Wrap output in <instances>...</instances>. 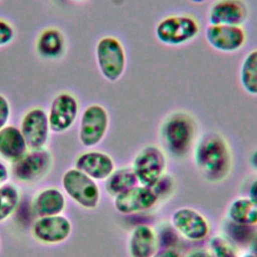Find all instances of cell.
I'll use <instances>...</instances> for the list:
<instances>
[{
	"mask_svg": "<svg viewBox=\"0 0 257 257\" xmlns=\"http://www.w3.org/2000/svg\"><path fill=\"white\" fill-rule=\"evenodd\" d=\"M193 158L198 172L210 183L222 182L232 170L230 145L218 132H207L198 138L193 148Z\"/></svg>",
	"mask_w": 257,
	"mask_h": 257,
	"instance_id": "1",
	"label": "cell"
},
{
	"mask_svg": "<svg viewBox=\"0 0 257 257\" xmlns=\"http://www.w3.org/2000/svg\"><path fill=\"white\" fill-rule=\"evenodd\" d=\"M198 122L188 111L175 110L170 112L161 122L159 140L162 149L172 157H186L198 140Z\"/></svg>",
	"mask_w": 257,
	"mask_h": 257,
	"instance_id": "2",
	"label": "cell"
},
{
	"mask_svg": "<svg viewBox=\"0 0 257 257\" xmlns=\"http://www.w3.org/2000/svg\"><path fill=\"white\" fill-rule=\"evenodd\" d=\"M201 31L199 21L190 14H171L162 18L155 27L159 42L167 46H181L192 42Z\"/></svg>",
	"mask_w": 257,
	"mask_h": 257,
	"instance_id": "3",
	"label": "cell"
},
{
	"mask_svg": "<svg viewBox=\"0 0 257 257\" xmlns=\"http://www.w3.org/2000/svg\"><path fill=\"white\" fill-rule=\"evenodd\" d=\"M95 60L101 76L115 82L124 74L126 68V52L121 41L111 35L99 38L95 45Z\"/></svg>",
	"mask_w": 257,
	"mask_h": 257,
	"instance_id": "4",
	"label": "cell"
},
{
	"mask_svg": "<svg viewBox=\"0 0 257 257\" xmlns=\"http://www.w3.org/2000/svg\"><path fill=\"white\" fill-rule=\"evenodd\" d=\"M65 194L86 210L95 209L100 201V189L93 179L75 168L68 169L61 178Z\"/></svg>",
	"mask_w": 257,
	"mask_h": 257,
	"instance_id": "5",
	"label": "cell"
},
{
	"mask_svg": "<svg viewBox=\"0 0 257 257\" xmlns=\"http://www.w3.org/2000/svg\"><path fill=\"white\" fill-rule=\"evenodd\" d=\"M131 167L139 184L152 187L164 174H166V153L159 146L152 144L147 145L136 154Z\"/></svg>",
	"mask_w": 257,
	"mask_h": 257,
	"instance_id": "6",
	"label": "cell"
},
{
	"mask_svg": "<svg viewBox=\"0 0 257 257\" xmlns=\"http://www.w3.org/2000/svg\"><path fill=\"white\" fill-rule=\"evenodd\" d=\"M108 127L109 114L107 109L99 103H91L81 112L78 140L85 148L96 147L105 138Z\"/></svg>",
	"mask_w": 257,
	"mask_h": 257,
	"instance_id": "7",
	"label": "cell"
},
{
	"mask_svg": "<svg viewBox=\"0 0 257 257\" xmlns=\"http://www.w3.org/2000/svg\"><path fill=\"white\" fill-rule=\"evenodd\" d=\"M79 114V101L68 91L57 93L47 112L50 131L54 134L67 132L75 123Z\"/></svg>",
	"mask_w": 257,
	"mask_h": 257,
	"instance_id": "8",
	"label": "cell"
},
{
	"mask_svg": "<svg viewBox=\"0 0 257 257\" xmlns=\"http://www.w3.org/2000/svg\"><path fill=\"white\" fill-rule=\"evenodd\" d=\"M171 226L183 238L193 242L206 239L210 233V224L207 218L199 211L189 207L178 208L172 213Z\"/></svg>",
	"mask_w": 257,
	"mask_h": 257,
	"instance_id": "9",
	"label": "cell"
},
{
	"mask_svg": "<svg viewBox=\"0 0 257 257\" xmlns=\"http://www.w3.org/2000/svg\"><path fill=\"white\" fill-rule=\"evenodd\" d=\"M20 131L29 150L46 148L50 136V126L47 111L35 106L28 109L20 121Z\"/></svg>",
	"mask_w": 257,
	"mask_h": 257,
	"instance_id": "10",
	"label": "cell"
},
{
	"mask_svg": "<svg viewBox=\"0 0 257 257\" xmlns=\"http://www.w3.org/2000/svg\"><path fill=\"white\" fill-rule=\"evenodd\" d=\"M205 38L213 49L223 53H234L244 47L247 34L243 26L209 24L205 30Z\"/></svg>",
	"mask_w": 257,
	"mask_h": 257,
	"instance_id": "11",
	"label": "cell"
},
{
	"mask_svg": "<svg viewBox=\"0 0 257 257\" xmlns=\"http://www.w3.org/2000/svg\"><path fill=\"white\" fill-rule=\"evenodd\" d=\"M52 163V155L46 148L29 150L19 161L14 163V176L25 183L40 180L49 173Z\"/></svg>",
	"mask_w": 257,
	"mask_h": 257,
	"instance_id": "12",
	"label": "cell"
},
{
	"mask_svg": "<svg viewBox=\"0 0 257 257\" xmlns=\"http://www.w3.org/2000/svg\"><path fill=\"white\" fill-rule=\"evenodd\" d=\"M35 240L43 244H59L68 239L72 232L71 221L64 215L38 217L31 228Z\"/></svg>",
	"mask_w": 257,
	"mask_h": 257,
	"instance_id": "13",
	"label": "cell"
},
{
	"mask_svg": "<svg viewBox=\"0 0 257 257\" xmlns=\"http://www.w3.org/2000/svg\"><path fill=\"white\" fill-rule=\"evenodd\" d=\"M159 198L151 187L137 185L113 197L114 209L122 215L146 212L158 203Z\"/></svg>",
	"mask_w": 257,
	"mask_h": 257,
	"instance_id": "14",
	"label": "cell"
},
{
	"mask_svg": "<svg viewBox=\"0 0 257 257\" xmlns=\"http://www.w3.org/2000/svg\"><path fill=\"white\" fill-rule=\"evenodd\" d=\"M209 24L242 26L249 18V7L245 0H215L209 7Z\"/></svg>",
	"mask_w": 257,
	"mask_h": 257,
	"instance_id": "15",
	"label": "cell"
},
{
	"mask_svg": "<svg viewBox=\"0 0 257 257\" xmlns=\"http://www.w3.org/2000/svg\"><path fill=\"white\" fill-rule=\"evenodd\" d=\"M74 168L94 181H105L114 171L115 165L113 159L107 153L89 150L76 157Z\"/></svg>",
	"mask_w": 257,
	"mask_h": 257,
	"instance_id": "16",
	"label": "cell"
},
{
	"mask_svg": "<svg viewBox=\"0 0 257 257\" xmlns=\"http://www.w3.org/2000/svg\"><path fill=\"white\" fill-rule=\"evenodd\" d=\"M159 250L156 231L149 225L136 226L127 240L130 257H152Z\"/></svg>",
	"mask_w": 257,
	"mask_h": 257,
	"instance_id": "17",
	"label": "cell"
},
{
	"mask_svg": "<svg viewBox=\"0 0 257 257\" xmlns=\"http://www.w3.org/2000/svg\"><path fill=\"white\" fill-rule=\"evenodd\" d=\"M29 151L26 141L19 127L7 124L0 130V158L16 163Z\"/></svg>",
	"mask_w": 257,
	"mask_h": 257,
	"instance_id": "18",
	"label": "cell"
},
{
	"mask_svg": "<svg viewBox=\"0 0 257 257\" xmlns=\"http://www.w3.org/2000/svg\"><path fill=\"white\" fill-rule=\"evenodd\" d=\"M65 37L56 27H47L41 30L35 41L36 52L44 59L60 58L65 52Z\"/></svg>",
	"mask_w": 257,
	"mask_h": 257,
	"instance_id": "19",
	"label": "cell"
},
{
	"mask_svg": "<svg viewBox=\"0 0 257 257\" xmlns=\"http://www.w3.org/2000/svg\"><path fill=\"white\" fill-rule=\"evenodd\" d=\"M65 207L66 199L64 194L54 187L39 191L32 200V210L37 217L62 214Z\"/></svg>",
	"mask_w": 257,
	"mask_h": 257,
	"instance_id": "20",
	"label": "cell"
},
{
	"mask_svg": "<svg viewBox=\"0 0 257 257\" xmlns=\"http://www.w3.org/2000/svg\"><path fill=\"white\" fill-rule=\"evenodd\" d=\"M227 217L233 223L254 227L257 225V203L249 197H238L230 203Z\"/></svg>",
	"mask_w": 257,
	"mask_h": 257,
	"instance_id": "21",
	"label": "cell"
},
{
	"mask_svg": "<svg viewBox=\"0 0 257 257\" xmlns=\"http://www.w3.org/2000/svg\"><path fill=\"white\" fill-rule=\"evenodd\" d=\"M139 185V181L132 167H120L114 171L105 180L104 188L108 195L115 197L116 195Z\"/></svg>",
	"mask_w": 257,
	"mask_h": 257,
	"instance_id": "22",
	"label": "cell"
},
{
	"mask_svg": "<svg viewBox=\"0 0 257 257\" xmlns=\"http://www.w3.org/2000/svg\"><path fill=\"white\" fill-rule=\"evenodd\" d=\"M239 80L246 93L257 96V48L250 50L243 58L239 70Z\"/></svg>",
	"mask_w": 257,
	"mask_h": 257,
	"instance_id": "23",
	"label": "cell"
},
{
	"mask_svg": "<svg viewBox=\"0 0 257 257\" xmlns=\"http://www.w3.org/2000/svg\"><path fill=\"white\" fill-rule=\"evenodd\" d=\"M20 203V192L13 184L0 186V223L11 217Z\"/></svg>",
	"mask_w": 257,
	"mask_h": 257,
	"instance_id": "24",
	"label": "cell"
},
{
	"mask_svg": "<svg viewBox=\"0 0 257 257\" xmlns=\"http://www.w3.org/2000/svg\"><path fill=\"white\" fill-rule=\"evenodd\" d=\"M208 250L212 257H239L235 247L222 235H215L209 240Z\"/></svg>",
	"mask_w": 257,
	"mask_h": 257,
	"instance_id": "25",
	"label": "cell"
},
{
	"mask_svg": "<svg viewBox=\"0 0 257 257\" xmlns=\"http://www.w3.org/2000/svg\"><path fill=\"white\" fill-rule=\"evenodd\" d=\"M228 234L231 236V238L236 242V243H245L246 241L250 243L254 235L252 234L253 232H248L252 231L251 226H244V225H239L236 223H233L229 221L228 223Z\"/></svg>",
	"mask_w": 257,
	"mask_h": 257,
	"instance_id": "26",
	"label": "cell"
},
{
	"mask_svg": "<svg viewBox=\"0 0 257 257\" xmlns=\"http://www.w3.org/2000/svg\"><path fill=\"white\" fill-rule=\"evenodd\" d=\"M173 186H174V181L171 178V176L164 174L151 188L156 193V195L160 200L161 198H164L167 195L171 194L173 190Z\"/></svg>",
	"mask_w": 257,
	"mask_h": 257,
	"instance_id": "27",
	"label": "cell"
},
{
	"mask_svg": "<svg viewBox=\"0 0 257 257\" xmlns=\"http://www.w3.org/2000/svg\"><path fill=\"white\" fill-rule=\"evenodd\" d=\"M15 37V30L12 24L0 18V48L10 44Z\"/></svg>",
	"mask_w": 257,
	"mask_h": 257,
	"instance_id": "28",
	"label": "cell"
},
{
	"mask_svg": "<svg viewBox=\"0 0 257 257\" xmlns=\"http://www.w3.org/2000/svg\"><path fill=\"white\" fill-rule=\"evenodd\" d=\"M11 116V106L8 98L0 93V130L8 124Z\"/></svg>",
	"mask_w": 257,
	"mask_h": 257,
	"instance_id": "29",
	"label": "cell"
},
{
	"mask_svg": "<svg viewBox=\"0 0 257 257\" xmlns=\"http://www.w3.org/2000/svg\"><path fill=\"white\" fill-rule=\"evenodd\" d=\"M9 178H10L9 168L3 161H0V186L6 184Z\"/></svg>",
	"mask_w": 257,
	"mask_h": 257,
	"instance_id": "30",
	"label": "cell"
},
{
	"mask_svg": "<svg viewBox=\"0 0 257 257\" xmlns=\"http://www.w3.org/2000/svg\"><path fill=\"white\" fill-rule=\"evenodd\" d=\"M152 257H181V256L173 248H163L161 250H158Z\"/></svg>",
	"mask_w": 257,
	"mask_h": 257,
	"instance_id": "31",
	"label": "cell"
},
{
	"mask_svg": "<svg viewBox=\"0 0 257 257\" xmlns=\"http://www.w3.org/2000/svg\"><path fill=\"white\" fill-rule=\"evenodd\" d=\"M186 257H212L209 250L206 249H196L189 252Z\"/></svg>",
	"mask_w": 257,
	"mask_h": 257,
	"instance_id": "32",
	"label": "cell"
},
{
	"mask_svg": "<svg viewBox=\"0 0 257 257\" xmlns=\"http://www.w3.org/2000/svg\"><path fill=\"white\" fill-rule=\"evenodd\" d=\"M248 197L257 203V179L251 183L248 190Z\"/></svg>",
	"mask_w": 257,
	"mask_h": 257,
	"instance_id": "33",
	"label": "cell"
},
{
	"mask_svg": "<svg viewBox=\"0 0 257 257\" xmlns=\"http://www.w3.org/2000/svg\"><path fill=\"white\" fill-rule=\"evenodd\" d=\"M249 248H250V252L257 257V235H255L250 241Z\"/></svg>",
	"mask_w": 257,
	"mask_h": 257,
	"instance_id": "34",
	"label": "cell"
},
{
	"mask_svg": "<svg viewBox=\"0 0 257 257\" xmlns=\"http://www.w3.org/2000/svg\"><path fill=\"white\" fill-rule=\"evenodd\" d=\"M250 164L251 166L257 170V150H255L250 156Z\"/></svg>",
	"mask_w": 257,
	"mask_h": 257,
	"instance_id": "35",
	"label": "cell"
},
{
	"mask_svg": "<svg viewBox=\"0 0 257 257\" xmlns=\"http://www.w3.org/2000/svg\"><path fill=\"white\" fill-rule=\"evenodd\" d=\"M239 257H256L254 254H252L251 252H247V253H244V254H242L241 256H239Z\"/></svg>",
	"mask_w": 257,
	"mask_h": 257,
	"instance_id": "36",
	"label": "cell"
},
{
	"mask_svg": "<svg viewBox=\"0 0 257 257\" xmlns=\"http://www.w3.org/2000/svg\"><path fill=\"white\" fill-rule=\"evenodd\" d=\"M192 3H195V4H202L204 2H206L207 0H190Z\"/></svg>",
	"mask_w": 257,
	"mask_h": 257,
	"instance_id": "37",
	"label": "cell"
},
{
	"mask_svg": "<svg viewBox=\"0 0 257 257\" xmlns=\"http://www.w3.org/2000/svg\"><path fill=\"white\" fill-rule=\"evenodd\" d=\"M69 1H72V2H83V1H86V0H69Z\"/></svg>",
	"mask_w": 257,
	"mask_h": 257,
	"instance_id": "38",
	"label": "cell"
}]
</instances>
